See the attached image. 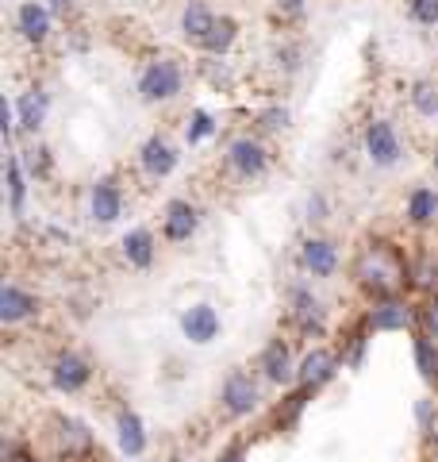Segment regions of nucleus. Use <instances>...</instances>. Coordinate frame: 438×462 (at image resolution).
Masks as SVG:
<instances>
[{
	"label": "nucleus",
	"mask_w": 438,
	"mask_h": 462,
	"mask_svg": "<svg viewBox=\"0 0 438 462\" xmlns=\"http://www.w3.org/2000/svg\"><path fill=\"white\" fill-rule=\"evenodd\" d=\"M350 278L373 300H397L407 285H412V263L404 258V251L388 239H370L361 243V251L354 254Z\"/></svg>",
	"instance_id": "nucleus-1"
},
{
	"label": "nucleus",
	"mask_w": 438,
	"mask_h": 462,
	"mask_svg": "<svg viewBox=\"0 0 438 462\" xmlns=\"http://www.w3.org/2000/svg\"><path fill=\"white\" fill-rule=\"evenodd\" d=\"M219 409H224L231 420H246L261 409V382L251 370H231L224 385H219Z\"/></svg>",
	"instance_id": "nucleus-2"
},
{
	"label": "nucleus",
	"mask_w": 438,
	"mask_h": 462,
	"mask_svg": "<svg viewBox=\"0 0 438 462\" xmlns=\"http://www.w3.org/2000/svg\"><path fill=\"white\" fill-rule=\"evenodd\" d=\"M181 85H185V69L178 58H154L139 74V97L146 105H166V100L181 93Z\"/></svg>",
	"instance_id": "nucleus-3"
},
{
	"label": "nucleus",
	"mask_w": 438,
	"mask_h": 462,
	"mask_svg": "<svg viewBox=\"0 0 438 462\" xmlns=\"http://www.w3.org/2000/svg\"><path fill=\"white\" fill-rule=\"evenodd\" d=\"M288 316H292V324H297L300 336H308V339H324L327 336V309H324V300L312 293V285H304V282L292 285Z\"/></svg>",
	"instance_id": "nucleus-4"
},
{
	"label": "nucleus",
	"mask_w": 438,
	"mask_h": 462,
	"mask_svg": "<svg viewBox=\"0 0 438 462\" xmlns=\"http://www.w3.org/2000/svg\"><path fill=\"white\" fill-rule=\"evenodd\" d=\"M224 162H227V170L235 173L239 181H258L261 173L269 170V151H266V143H261V139H254V135H239V139H231V143H227Z\"/></svg>",
	"instance_id": "nucleus-5"
},
{
	"label": "nucleus",
	"mask_w": 438,
	"mask_h": 462,
	"mask_svg": "<svg viewBox=\"0 0 438 462\" xmlns=\"http://www.w3.org/2000/svg\"><path fill=\"white\" fill-rule=\"evenodd\" d=\"M361 147H365V158H370L373 166H397L404 158V143L397 135V127H392V120H370L365 124V135H361Z\"/></svg>",
	"instance_id": "nucleus-6"
},
{
	"label": "nucleus",
	"mask_w": 438,
	"mask_h": 462,
	"mask_svg": "<svg viewBox=\"0 0 438 462\" xmlns=\"http://www.w3.org/2000/svg\"><path fill=\"white\" fill-rule=\"evenodd\" d=\"M93 382V363L85 358L81 351H58L54 363H50V385L58 389V393H81V389H89Z\"/></svg>",
	"instance_id": "nucleus-7"
},
{
	"label": "nucleus",
	"mask_w": 438,
	"mask_h": 462,
	"mask_svg": "<svg viewBox=\"0 0 438 462\" xmlns=\"http://www.w3.org/2000/svg\"><path fill=\"white\" fill-rule=\"evenodd\" d=\"M54 447L62 458H93L96 455V436L89 431V424L78 420V416H58L54 420Z\"/></svg>",
	"instance_id": "nucleus-8"
},
{
	"label": "nucleus",
	"mask_w": 438,
	"mask_h": 462,
	"mask_svg": "<svg viewBox=\"0 0 438 462\" xmlns=\"http://www.w3.org/2000/svg\"><path fill=\"white\" fill-rule=\"evenodd\" d=\"M334 374H339V355H334L331 346H312V351L300 358V366H297V389L315 393V389H324L327 382H334Z\"/></svg>",
	"instance_id": "nucleus-9"
},
{
	"label": "nucleus",
	"mask_w": 438,
	"mask_h": 462,
	"mask_svg": "<svg viewBox=\"0 0 438 462\" xmlns=\"http://www.w3.org/2000/svg\"><path fill=\"white\" fill-rule=\"evenodd\" d=\"M297 358H292V346L288 339H269L266 346H261V358H258V370L261 378H266L269 385H297Z\"/></svg>",
	"instance_id": "nucleus-10"
},
{
	"label": "nucleus",
	"mask_w": 438,
	"mask_h": 462,
	"mask_svg": "<svg viewBox=\"0 0 438 462\" xmlns=\"http://www.w3.org/2000/svg\"><path fill=\"white\" fill-rule=\"evenodd\" d=\"M178 162H181V154H178V147H173L166 135H151L139 147V166H142L146 178H154V181L169 178V173L178 170Z\"/></svg>",
	"instance_id": "nucleus-11"
},
{
	"label": "nucleus",
	"mask_w": 438,
	"mask_h": 462,
	"mask_svg": "<svg viewBox=\"0 0 438 462\" xmlns=\"http://www.w3.org/2000/svg\"><path fill=\"white\" fill-rule=\"evenodd\" d=\"M219 331H224V320H219V312L208 305V300H200V305H188L181 312V336L196 346H208Z\"/></svg>",
	"instance_id": "nucleus-12"
},
{
	"label": "nucleus",
	"mask_w": 438,
	"mask_h": 462,
	"mask_svg": "<svg viewBox=\"0 0 438 462\" xmlns=\"http://www.w3.org/2000/svg\"><path fill=\"white\" fill-rule=\"evenodd\" d=\"M196 227H200V208L193 200H185V197L169 200L166 212H162V236L169 243H188L196 236Z\"/></svg>",
	"instance_id": "nucleus-13"
},
{
	"label": "nucleus",
	"mask_w": 438,
	"mask_h": 462,
	"mask_svg": "<svg viewBox=\"0 0 438 462\" xmlns=\"http://www.w3.org/2000/svg\"><path fill=\"white\" fill-rule=\"evenodd\" d=\"M415 324V312L404 297L397 300H373L370 316H365V331H404Z\"/></svg>",
	"instance_id": "nucleus-14"
},
{
	"label": "nucleus",
	"mask_w": 438,
	"mask_h": 462,
	"mask_svg": "<svg viewBox=\"0 0 438 462\" xmlns=\"http://www.w3.org/2000/svg\"><path fill=\"white\" fill-rule=\"evenodd\" d=\"M300 266L312 273V278H331L339 270V247L324 236H308L300 243Z\"/></svg>",
	"instance_id": "nucleus-15"
},
{
	"label": "nucleus",
	"mask_w": 438,
	"mask_h": 462,
	"mask_svg": "<svg viewBox=\"0 0 438 462\" xmlns=\"http://www.w3.org/2000/svg\"><path fill=\"white\" fill-rule=\"evenodd\" d=\"M89 216H93V224H105V227L123 216V189L112 178H100L89 189Z\"/></svg>",
	"instance_id": "nucleus-16"
},
{
	"label": "nucleus",
	"mask_w": 438,
	"mask_h": 462,
	"mask_svg": "<svg viewBox=\"0 0 438 462\" xmlns=\"http://www.w3.org/2000/svg\"><path fill=\"white\" fill-rule=\"evenodd\" d=\"M32 316H39V297L27 293L23 285L8 282L5 293H0V320H5V328H16L23 320H32Z\"/></svg>",
	"instance_id": "nucleus-17"
},
{
	"label": "nucleus",
	"mask_w": 438,
	"mask_h": 462,
	"mask_svg": "<svg viewBox=\"0 0 438 462\" xmlns=\"http://www.w3.org/2000/svg\"><path fill=\"white\" fill-rule=\"evenodd\" d=\"M120 251H123V263L127 266L151 270L154 266V254H158V239H154L151 227H131L127 236H123V243H120Z\"/></svg>",
	"instance_id": "nucleus-18"
},
{
	"label": "nucleus",
	"mask_w": 438,
	"mask_h": 462,
	"mask_svg": "<svg viewBox=\"0 0 438 462\" xmlns=\"http://www.w3.org/2000/svg\"><path fill=\"white\" fill-rule=\"evenodd\" d=\"M16 32L27 39V42H47L50 35V8L47 5H39V0H27V5H20L16 12Z\"/></svg>",
	"instance_id": "nucleus-19"
},
{
	"label": "nucleus",
	"mask_w": 438,
	"mask_h": 462,
	"mask_svg": "<svg viewBox=\"0 0 438 462\" xmlns=\"http://www.w3.org/2000/svg\"><path fill=\"white\" fill-rule=\"evenodd\" d=\"M47 112H50V93L47 89H27L16 100V120L23 132H39L47 124Z\"/></svg>",
	"instance_id": "nucleus-20"
},
{
	"label": "nucleus",
	"mask_w": 438,
	"mask_h": 462,
	"mask_svg": "<svg viewBox=\"0 0 438 462\" xmlns=\"http://www.w3.org/2000/svg\"><path fill=\"white\" fill-rule=\"evenodd\" d=\"M115 436H120V451L127 458H139L146 451V443H151L146 439V424L139 420V412H131V409L115 416Z\"/></svg>",
	"instance_id": "nucleus-21"
},
{
	"label": "nucleus",
	"mask_w": 438,
	"mask_h": 462,
	"mask_svg": "<svg viewBox=\"0 0 438 462\" xmlns=\"http://www.w3.org/2000/svg\"><path fill=\"white\" fill-rule=\"evenodd\" d=\"M215 12L204 5V0H193L185 12H181V35L188 39V42H196V47H204V39L212 35V27H215Z\"/></svg>",
	"instance_id": "nucleus-22"
},
{
	"label": "nucleus",
	"mask_w": 438,
	"mask_h": 462,
	"mask_svg": "<svg viewBox=\"0 0 438 462\" xmlns=\"http://www.w3.org/2000/svg\"><path fill=\"white\" fill-rule=\"evenodd\" d=\"M407 224H415V227H427L438 220V189H431V185H419V189L407 193Z\"/></svg>",
	"instance_id": "nucleus-23"
},
{
	"label": "nucleus",
	"mask_w": 438,
	"mask_h": 462,
	"mask_svg": "<svg viewBox=\"0 0 438 462\" xmlns=\"http://www.w3.org/2000/svg\"><path fill=\"white\" fill-rule=\"evenodd\" d=\"M412 355H415V370L423 374V382L438 385V343L419 331V336L412 339Z\"/></svg>",
	"instance_id": "nucleus-24"
},
{
	"label": "nucleus",
	"mask_w": 438,
	"mask_h": 462,
	"mask_svg": "<svg viewBox=\"0 0 438 462\" xmlns=\"http://www.w3.org/2000/svg\"><path fill=\"white\" fill-rule=\"evenodd\" d=\"M23 197H27L23 158L12 154V158H8V212H12V216H23Z\"/></svg>",
	"instance_id": "nucleus-25"
},
{
	"label": "nucleus",
	"mask_w": 438,
	"mask_h": 462,
	"mask_svg": "<svg viewBox=\"0 0 438 462\" xmlns=\"http://www.w3.org/2000/svg\"><path fill=\"white\" fill-rule=\"evenodd\" d=\"M235 39H239V23L231 20V16H219L215 27H212V35L204 39V47H200V51H208V54H219V58H224Z\"/></svg>",
	"instance_id": "nucleus-26"
},
{
	"label": "nucleus",
	"mask_w": 438,
	"mask_h": 462,
	"mask_svg": "<svg viewBox=\"0 0 438 462\" xmlns=\"http://www.w3.org/2000/svg\"><path fill=\"white\" fill-rule=\"evenodd\" d=\"M412 108L423 116V120H434L438 116V81H431V78H423V81H415L412 85Z\"/></svg>",
	"instance_id": "nucleus-27"
},
{
	"label": "nucleus",
	"mask_w": 438,
	"mask_h": 462,
	"mask_svg": "<svg viewBox=\"0 0 438 462\" xmlns=\"http://www.w3.org/2000/svg\"><path fill=\"white\" fill-rule=\"evenodd\" d=\"M215 116L212 112H204V108H193V116H188V127H185V139H188V147H196V143H204L208 135H215Z\"/></svg>",
	"instance_id": "nucleus-28"
},
{
	"label": "nucleus",
	"mask_w": 438,
	"mask_h": 462,
	"mask_svg": "<svg viewBox=\"0 0 438 462\" xmlns=\"http://www.w3.org/2000/svg\"><path fill=\"white\" fill-rule=\"evenodd\" d=\"M415 424L423 436H431V431L438 428V401L434 397H419L415 401Z\"/></svg>",
	"instance_id": "nucleus-29"
},
{
	"label": "nucleus",
	"mask_w": 438,
	"mask_h": 462,
	"mask_svg": "<svg viewBox=\"0 0 438 462\" xmlns=\"http://www.w3.org/2000/svg\"><path fill=\"white\" fill-rule=\"evenodd\" d=\"M419 324H423V336H431L438 343V293H431L427 300H423L419 309Z\"/></svg>",
	"instance_id": "nucleus-30"
},
{
	"label": "nucleus",
	"mask_w": 438,
	"mask_h": 462,
	"mask_svg": "<svg viewBox=\"0 0 438 462\" xmlns=\"http://www.w3.org/2000/svg\"><path fill=\"white\" fill-rule=\"evenodd\" d=\"M407 12H412V20L423 27L438 23V0H407Z\"/></svg>",
	"instance_id": "nucleus-31"
},
{
	"label": "nucleus",
	"mask_w": 438,
	"mask_h": 462,
	"mask_svg": "<svg viewBox=\"0 0 438 462\" xmlns=\"http://www.w3.org/2000/svg\"><path fill=\"white\" fill-rule=\"evenodd\" d=\"M258 124L266 127V132H281V127H288V108H266L258 116Z\"/></svg>",
	"instance_id": "nucleus-32"
},
{
	"label": "nucleus",
	"mask_w": 438,
	"mask_h": 462,
	"mask_svg": "<svg viewBox=\"0 0 438 462\" xmlns=\"http://www.w3.org/2000/svg\"><path fill=\"white\" fill-rule=\"evenodd\" d=\"M304 8H308V0H277V16L281 20H300Z\"/></svg>",
	"instance_id": "nucleus-33"
},
{
	"label": "nucleus",
	"mask_w": 438,
	"mask_h": 462,
	"mask_svg": "<svg viewBox=\"0 0 438 462\" xmlns=\"http://www.w3.org/2000/svg\"><path fill=\"white\" fill-rule=\"evenodd\" d=\"M308 220H312V224L327 220V200H324V193H312V197H308Z\"/></svg>",
	"instance_id": "nucleus-34"
},
{
	"label": "nucleus",
	"mask_w": 438,
	"mask_h": 462,
	"mask_svg": "<svg viewBox=\"0 0 438 462\" xmlns=\"http://www.w3.org/2000/svg\"><path fill=\"white\" fill-rule=\"evenodd\" d=\"M277 62H285V69L292 74V69L300 66V47H281V51H277Z\"/></svg>",
	"instance_id": "nucleus-35"
},
{
	"label": "nucleus",
	"mask_w": 438,
	"mask_h": 462,
	"mask_svg": "<svg viewBox=\"0 0 438 462\" xmlns=\"http://www.w3.org/2000/svg\"><path fill=\"white\" fill-rule=\"evenodd\" d=\"M212 462H246V455H242V447H227V451H219Z\"/></svg>",
	"instance_id": "nucleus-36"
},
{
	"label": "nucleus",
	"mask_w": 438,
	"mask_h": 462,
	"mask_svg": "<svg viewBox=\"0 0 438 462\" xmlns=\"http://www.w3.org/2000/svg\"><path fill=\"white\" fill-rule=\"evenodd\" d=\"M427 443H431V458L438 462V428H434V431H431V436H427Z\"/></svg>",
	"instance_id": "nucleus-37"
},
{
	"label": "nucleus",
	"mask_w": 438,
	"mask_h": 462,
	"mask_svg": "<svg viewBox=\"0 0 438 462\" xmlns=\"http://www.w3.org/2000/svg\"><path fill=\"white\" fill-rule=\"evenodd\" d=\"M16 462H47V458H39V455H20Z\"/></svg>",
	"instance_id": "nucleus-38"
},
{
	"label": "nucleus",
	"mask_w": 438,
	"mask_h": 462,
	"mask_svg": "<svg viewBox=\"0 0 438 462\" xmlns=\"http://www.w3.org/2000/svg\"><path fill=\"white\" fill-rule=\"evenodd\" d=\"M434 170H438V143H434Z\"/></svg>",
	"instance_id": "nucleus-39"
},
{
	"label": "nucleus",
	"mask_w": 438,
	"mask_h": 462,
	"mask_svg": "<svg viewBox=\"0 0 438 462\" xmlns=\"http://www.w3.org/2000/svg\"><path fill=\"white\" fill-rule=\"evenodd\" d=\"M434 293H438V282H434Z\"/></svg>",
	"instance_id": "nucleus-40"
}]
</instances>
